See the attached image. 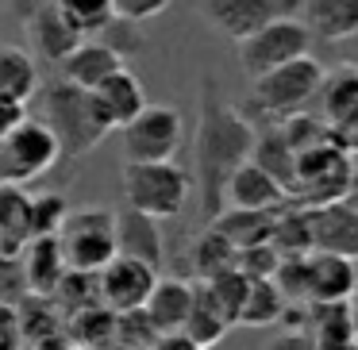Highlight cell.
I'll use <instances>...</instances> for the list:
<instances>
[{"label": "cell", "mask_w": 358, "mask_h": 350, "mask_svg": "<svg viewBox=\"0 0 358 350\" xmlns=\"http://www.w3.org/2000/svg\"><path fill=\"white\" fill-rule=\"evenodd\" d=\"M250 147H255L250 116L227 101L212 73H204L196 131H193V193H196V204H201L204 224H212L224 212V185L250 158Z\"/></svg>", "instance_id": "obj_1"}, {"label": "cell", "mask_w": 358, "mask_h": 350, "mask_svg": "<svg viewBox=\"0 0 358 350\" xmlns=\"http://www.w3.org/2000/svg\"><path fill=\"white\" fill-rule=\"evenodd\" d=\"M43 124L58 139L62 158H89L112 135L96 116L93 96L62 78L43 89Z\"/></svg>", "instance_id": "obj_2"}, {"label": "cell", "mask_w": 358, "mask_h": 350, "mask_svg": "<svg viewBox=\"0 0 358 350\" xmlns=\"http://www.w3.org/2000/svg\"><path fill=\"white\" fill-rule=\"evenodd\" d=\"M193 200V173L178 162H127L124 204L150 219H178Z\"/></svg>", "instance_id": "obj_3"}, {"label": "cell", "mask_w": 358, "mask_h": 350, "mask_svg": "<svg viewBox=\"0 0 358 350\" xmlns=\"http://www.w3.org/2000/svg\"><path fill=\"white\" fill-rule=\"evenodd\" d=\"M320 81H324V66L312 54L296 58V62H285L278 70L250 81V112L262 124H281L285 116L308 112L316 104Z\"/></svg>", "instance_id": "obj_4"}, {"label": "cell", "mask_w": 358, "mask_h": 350, "mask_svg": "<svg viewBox=\"0 0 358 350\" xmlns=\"http://www.w3.org/2000/svg\"><path fill=\"white\" fill-rule=\"evenodd\" d=\"M55 239L66 258V270L101 273L116 258V208H101V204L70 208Z\"/></svg>", "instance_id": "obj_5"}, {"label": "cell", "mask_w": 358, "mask_h": 350, "mask_svg": "<svg viewBox=\"0 0 358 350\" xmlns=\"http://www.w3.org/2000/svg\"><path fill=\"white\" fill-rule=\"evenodd\" d=\"M355 189V154L339 147V143H320V147L296 154V173L289 200L301 208H320V204L347 200Z\"/></svg>", "instance_id": "obj_6"}, {"label": "cell", "mask_w": 358, "mask_h": 350, "mask_svg": "<svg viewBox=\"0 0 358 350\" xmlns=\"http://www.w3.org/2000/svg\"><path fill=\"white\" fill-rule=\"evenodd\" d=\"M58 158H62V150H58L50 127L27 116L16 131L0 139V185H27L55 170Z\"/></svg>", "instance_id": "obj_7"}, {"label": "cell", "mask_w": 358, "mask_h": 350, "mask_svg": "<svg viewBox=\"0 0 358 350\" xmlns=\"http://www.w3.org/2000/svg\"><path fill=\"white\" fill-rule=\"evenodd\" d=\"M120 135L127 162H173L185 147V116L173 104H147Z\"/></svg>", "instance_id": "obj_8"}, {"label": "cell", "mask_w": 358, "mask_h": 350, "mask_svg": "<svg viewBox=\"0 0 358 350\" xmlns=\"http://www.w3.org/2000/svg\"><path fill=\"white\" fill-rule=\"evenodd\" d=\"M312 35L308 27L301 24L296 16H278L273 24H266L262 31H255L250 39L239 43V66L250 81L262 78V73L278 70L285 62H296L312 50Z\"/></svg>", "instance_id": "obj_9"}, {"label": "cell", "mask_w": 358, "mask_h": 350, "mask_svg": "<svg viewBox=\"0 0 358 350\" xmlns=\"http://www.w3.org/2000/svg\"><path fill=\"white\" fill-rule=\"evenodd\" d=\"M320 119L347 154H358V62H339L320 81Z\"/></svg>", "instance_id": "obj_10"}, {"label": "cell", "mask_w": 358, "mask_h": 350, "mask_svg": "<svg viewBox=\"0 0 358 350\" xmlns=\"http://www.w3.org/2000/svg\"><path fill=\"white\" fill-rule=\"evenodd\" d=\"M289 8L293 0H201V16L208 20V27L231 39L235 47L278 16H289Z\"/></svg>", "instance_id": "obj_11"}, {"label": "cell", "mask_w": 358, "mask_h": 350, "mask_svg": "<svg viewBox=\"0 0 358 350\" xmlns=\"http://www.w3.org/2000/svg\"><path fill=\"white\" fill-rule=\"evenodd\" d=\"M155 281H158V270H150L147 262L116 254L96 273V304L108 312H139L147 304Z\"/></svg>", "instance_id": "obj_12"}, {"label": "cell", "mask_w": 358, "mask_h": 350, "mask_svg": "<svg viewBox=\"0 0 358 350\" xmlns=\"http://www.w3.org/2000/svg\"><path fill=\"white\" fill-rule=\"evenodd\" d=\"M308 227H312V250L358 262V204L335 200L308 208Z\"/></svg>", "instance_id": "obj_13"}, {"label": "cell", "mask_w": 358, "mask_h": 350, "mask_svg": "<svg viewBox=\"0 0 358 350\" xmlns=\"http://www.w3.org/2000/svg\"><path fill=\"white\" fill-rule=\"evenodd\" d=\"M89 96H93V108H96V116H101V124L108 127V131H124V127L147 108V89H143V81L135 78L127 66L116 70L112 78H104L96 89H89Z\"/></svg>", "instance_id": "obj_14"}, {"label": "cell", "mask_w": 358, "mask_h": 350, "mask_svg": "<svg viewBox=\"0 0 358 350\" xmlns=\"http://www.w3.org/2000/svg\"><path fill=\"white\" fill-rule=\"evenodd\" d=\"M20 16H24V31H27L31 50L43 58V62H50V66H58L81 43V35L62 20L58 4H39V0H31Z\"/></svg>", "instance_id": "obj_15"}, {"label": "cell", "mask_w": 358, "mask_h": 350, "mask_svg": "<svg viewBox=\"0 0 358 350\" xmlns=\"http://www.w3.org/2000/svg\"><path fill=\"white\" fill-rule=\"evenodd\" d=\"M116 254L135 258V262H147L150 270H162L166 262V235L162 224L135 208H116Z\"/></svg>", "instance_id": "obj_16"}, {"label": "cell", "mask_w": 358, "mask_h": 350, "mask_svg": "<svg viewBox=\"0 0 358 350\" xmlns=\"http://www.w3.org/2000/svg\"><path fill=\"white\" fill-rule=\"evenodd\" d=\"M55 70H58L62 81H70V85H78V89L89 93V89H96L104 78H112L116 70H124V54L112 50L108 39H81Z\"/></svg>", "instance_id": "obj_17"}, {"label": "cell", "mask_w": 358, "mask_h": 350, "mask_svg": "<svg viewBox=\"0 0 358 350\" xmlns=\"http://www.w3.org/2000/svg\"><path fill=\"white\" fill-rule=\"evenodd\" d=\"M281 204H289V193H285V189H281L266 170H258L250 158L231 173V177H227V185H224V208L278 212Z\"/></svg>", "instance_id": "obj_18"}, {"label": "cell", "mask_w": 358, "mask_h": 350, "mask_svg": "<svg viewBox=\"0 0 358 350\" xmlns=\"http://www.w3.org/2000/svg\"><path fill=\"white\" fill-rule=\"evenodd\" d=\"M304 262H308V304H343L358 293V270L350 258L312 250Z\"/></svg>", "instance_id": "obj_19"}, {"label": "cell", "mask_w": 358, "mask_h": 350, "mask_svg": "<svg viewBox=\"0 0 358 350\" xmlns=\"http://www.w3.org/2000/svg\"><path fill=\"white\" fill-rule=\"evenodd\" d=\"M301 4V24L312 39L339 47L358 35V0H296Z\"/></svg>", "instance_id": "obj_20"}, {"label": "cell", "mask_w": 358, "mask_h": 350, "mask_svg": "<svg viewBox=\"0 0 358 350\" xmlns=\"http://www.w3.org/2000/svg\"><path fill=\"white\" fill-rule=\"evenodd\" d=\"M189 312H193V281L189 277H158L143 304V316L150 319L158 335H178Z\"/></svg>", "instance_id": "obj_21"}, {"label": "cell", "mask_w": 358, "mask_h": 350, "mask_svg": "<svg viewBox=\"0 0 358 350\" xmlns=\"http://www.w3.org/2000/svg\"><path fill=\"white\" fill-rule=\"evenodd\" d=\"M301 331L312 339L316 350H347L355 342V308L350 300L343 304H304Z\"/></svg>", "instance_id": "obj_22"}, {"label": "cell", "mask_w": 358, "mask_h": 350, "mask_svg": "<svg viewBox=\"0 0 358 350\" xmlns=\"http://www.w3.org/2000/svg\"><path fill=\"white\" fill-rule=\"evenodd\" d=\"M20 265H24V281L31 296H55L66 270V258L58 250V239L47 235V239H31L24 250H20Z\"/></svg>", "instance_id": "obj_23"}, {"label": "cell", "mask_w": 358, "mask_h": 350, "mask_svg": "<svg viewBox=\"0 0 358 350\" xmlns=\"http://www.w3.org/2000/svg\"><path fill=\"white\" fill-rule=\"evenodd\" d=\"M31 242V193L0 185V254H20Z\"/></svg>", "instance_id": "obj_24"}, {"label": "cell", "mask_w": 358, "mask_h": 350, "mask_svg": "<svg viewBox=\"0 0 358 350\" xmlns=\"http://www.w3.org/2000/svg\"><path fill=\"white\" fill-rule=\"evenodd\" d=\"M285 308H289L285 296L278 293V285L270 277H247L235 323L239 327H273L285 319Z\"/></svg>", "instance_id": "obj_25"}, {"label": "cell", "mask_w": 358, "mask_h": 350, "mask_svg": "<svg viewBox=\"0 0 358 350\" xmlns=\"http://www.w3.org/2000/svg\"><path fill=\"white\" fill-rule=\"evenodd\" d=\"M250 162L258 170H266L281 189H293V173H296V154L289 150V143L281 139V131L273 124L255 127V147H250Z\"/></svg>", "instance_id": "obj_26"}, {"label": "cell", "mask_w": 358, "mask_h": 350, "mask_svg": "<svg viewBox=\"0 0 358 350\" xmlns=\"http://www.w3.org/2000/svg\"><path fill=\"white\" fill-rule=\"evenodd\" d=\"M270 247L281 258H296V254H312V227H308V208L301 204H281L273 212V227H270Z\"/></svg>", "instance_id": "obj_27"}, {"label": "cell", "mask_w": 358, "mask_h": 350, "mask_svg": "<svg viewBox=\"0 0 358 350\" xmlns=\"http://www.w3.org/2000/svg\"><path fill=\"white\" fill-rule=\"evenodd\" d=\"M208 227H216L235 250L247 247H262L270 242V227H273V212H243V208H224Z\"/></svg>", "instance_id": "obj_28"}, {"label": "cell", "mask_w": 358, "mask_h": 350, "mask_svg": "<svg viewBox=\"0 0 358 350\" xmlns=\"http://www.w3.org/2000/svg\"><path fill=\"white\" fill-rule=\"evenodd\" d=\"M39 93V66L24 47H0V96L27 104Z\"/></svg>", "instance_id": "obj_29"}, {"label": "cell", "mask_w": 358, "mask_h": 350, "mask_svg": "<svg viewBox=\"0 0 358 350\" xmlns=\"http://www.w3.org/2000/svg\"><path fill=\"white\" fill-rule=\"evenodd\" d=\"M189 265H193L196 281H212V277H220V273L235 270V247L216 231V227L204 224V231L196 235L193 250H189Z\"/></svg>", "instance_id": "obj_30"}, {"label": "cell", "mask_w": 358, "mask_h": 350, "mask_svg": "<svg viewBox=\"0 0 358 350\" xmlns=\"http://www.w3.org/2000/svg\"><path fill=\"white\" fill-rule=\"evenodd\" d=\"M62 20L81 35V39H96V35L108 31V24L116 20L112 12V0H55Z\"/></svg>", "instance_id": "obj_31"}, {"label": "cell", "mask_w": 358, "mask_h": 350, "mask_svg": "<svg viewBox=\"0 0 358 350\" xmlns=\"http://www.w3.org/2000/svg\"><path fill=\"white\" fill-rule=\"evenodd\" d=\"M281 131V139L289 143V150L293 154H304V150L320 147V143H331V131H327V124L320 116H312V112H296V116H285L281 124H273Z\"/></svg>", "instance_id": "obj_32"}, {"label": "cell", "mask_w": 358, "mask_h": 350, "mask_svg": "<svg viewBox=\"0 0 358 350\" xmlns=\"http://www.w3.org/2000/svg\"><path fill=\"white\" fill-rule=\"evenodd\" d=\"M66 212H70V200L55 189L31 196V239H47V235H58Z\"/></svg>", "instance_id": "obj_33"}, {"label": "cell", "mask_w": 358, "mask_h": 350, "mask_svg": "<svg viewBox=\"0 0 358 350\" xmlns=\"http://www.w3.org/2000/svg\"><path fill=\"white\" fill-rule=\"evenodd\" d=\"M170 4L173 0H112V12H116V20H124V24H143V20L162 16Z\"/></svg>", "instance_id": "obj_34"}, {"label": "cell", "mask_w": 358, "mask_h": 350, "mask_svg": "<svg viewBox=\"0 0 358 350\" xmlns=\"http://www.w3.org/2000/svg\"><path fill=\"white\" fill-rule=\"evenodd\" d=\"M24 119H27V104L0 96V139H4V135H12L20 124H24Z\"/></svg>", "instance_id": "obj_35"}, {"label": "cell", "mask_w": 358, "mask_h": 350, "mask_svg": "<svg viewBox=\"0 0 358 350\" xmlns=\"http://www.w3.org/2000/svg\"><path fill=\"white\" fill-rule=\"evenodd\" d=\"M266 350H316V347H312V339L304 331H289V327H285V331H281Z\"/></svg>", "instance_id": "obj_36"}, {"label": "cell", "mask_w": 358, "mask_h": 350, "mask_svg": "<svg viewBox=\"0 0 358 350\" xmlns=\"http://www.w3.org/2000/svg\"><path fill=\"white\" fill-rule=\"evenodd\" d=\"M150 350H208V347H196V342L189 339V335H181V331H178V335H158Z\"/></svg>", "instance_id": "obj_37"}, {"label": "cell", "mask_w": 358, "mask_h": 350, "mask_svg": "<svg viewBox=\"0 0 358 350\" xmlns=\"http://www.w3.org/2000/svg\"><path fill=\"white\" fill-rule=\"evenodd\" d=\"M355 308V342H358V304H350Z\"/></svg>", "instance_id": "obj_38"}, {"label": "cell", "mask_w": 358, "mask_h": 350, "mask_svg": "<svg viewBox=\"0 0 358 350\" xmlns=\"http://www.w3.org/2000/svg\"><path fill=\"white\" fill-rule=\"evenodd\" d=\"M8 4H16V8H20V4H24V0H8Z\"/></svg>", "instance_id": "obj_39"}, {"label": "cell", "mask_w": 358, "mask_h": 350, "mask_svg": "<svg viewBox=\"0 0 358 350\" xmlns=\"http://www.w3.org/2000/svg\"><path fill=\"white\" fill-rule=\"evenodd\" d=\"M39 4H55V0H39Z\"/></svg>", "instance_id": "obj_40"}, {"label": "cell", "mask_w": 358, "mask_h": 350, "mask_svg": "<svg viewBox=\"0 0 358 350\" xmlns=\"http://www.w3.org/2000/svg\"><path fill=\"white\" fill-rule=\"evenodd\" d=\"M78 350H85V347H78Z\"/></svg>", "instance_id": "obj_41"}]
</instances>
